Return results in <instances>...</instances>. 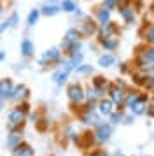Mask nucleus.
<instances>
[{
    "label": "nucleus",
    "instance_id": "nucleus-25",
    "mask_svg": "<svg viewBox=\"0 0 154 156\" xmlns=\"http://www.w3.org/2000/svg\"><path fill=\"white\" fill-rule=\"evenodd\" d=\"M23 95H26V88L25 86H18L16 90H12V95H11V98H19Z\"/></svg>",
    "mask_w": 154,
    "mask_h": 156
},
{
    "label": "nucleus",
    "instance_id": "nucleus-24",
    "mask_svg": "<svg viewBox=\"0 0 154 156\" xmlns=\"http://www.w3.org/2000/svg\"><path fill=\"white\" fill-rule=\"evenodd\" d=\"M102 7L109 9V11H114V9H117V0H102Z\"/></svg>",
    "mask_w": 154,
    "mask_h": 156
},
{
    "label": "nucleus",
    "instance_id": "nucleus-9",
    "mask_svg": "<svg viewBox=\"0 0 154 156\" xmlns=\"http://www.w3.org/2000/svg\"><path fill=\"white\" fill-rule=\"evenodd\" d=\"M96 21H98V27L110 23V11L105 9V7H100L96 11Z\"/></svg>",
    "mask_w": 154,
    "mask_h": 156
},
{
    "label": "nucleus",
    "instance_id": "nucleus-34",
    "mask_svg": "<svg viewBox=\"0 0 154 156\" xmlns=\"http://www.w3.org/2000/svg\"><path fill=\"white\" fill-rule=\"evenodd\" d=\"M149 112H151V116H154V105L151 107V111H149Z\"/></svg>",
    "mask_w": 154,
    "mask_h": 156
},
{
    "label": "nucleus",
    "instance_id": "nucleus-20",
    "mask_svg": "<svg viewBox=\"0 0 154 156\" xmlns=\"http://www.w3.org/2000/svg\"><path fill=\"white\" fill-rule=\"evenodd\" d=\"M93 86H95V88H96L100 93H105V90H107L109 83H107V79H105V77H95V81H93Z\"/></svg>",
    "mask_w": 154,
    "mask_h": 156
},
{
    "label": "nucleus",
    "instance_id": "nucleus-2",
    "mask_svg": "<svg viewBox=\"0 0 154 156\" xmlns=\"http://www.w3.org/2000/svg\"><path fill=\"white\" fill-rule=\"evenodd\" d=\"M126 98V91H124V84L123 83H117V84H114L110 88V100L119 105V104H123Z\"/></svg>",
    "mask_w": 154,
    "mask_h": 156
},
{
    "label": "nucleus",
    "instance_id": "nucleus-28",
    "mask_svg": "<svg viewBox=\"0 0 154 156\" xmlns=\"http://www.w3.org/2000/svg\"><path fill=\"white\" fill-rule=\"evenodd\" d=\"M7 28H12V27H11V21H9V20H7V21H4L2 25H0V34H4V32H5Z\"/></svg>",
    "mask_w": 154,
    "mask_h": 156
},
{
    "label": "nucleus",
    "instance_id": "nucleus-18",
    "mask_svg": "<svg viewBox=\"0 0 154 156\" xmlns=\"http://www.w3.org/2000/svg\"><path fill=\"white\" fill-rule=\"evenodd\" d=\"M60 7H61V11L70 12V14L77 11V5H75V2H74V0H61V2H60Z\"/></svg>",
    "mask_w": 154,
    "mask_h": 156
},
{
    "label": "nucleus",
    "instance_id": "nucleus-30",
    "mask_svg": "<svg viewBox=\"0 0 154 156\" xmlns=\"http://www.w3.org/2000/svg\"><path fill=\"white\" fill-rule=\"evenodd\" d=\"M18 140H19V135H18V133H12V137L9 139V146L12 147V146H14V144H16Z\"/></svg>",
    "mask_w": 154,
    "mask_h": 156
},
{
    "label": "nucleus",
    "instance_id": "nucleus-16",
    "mask_svg": "<svg viewBox=\"0 0 154 156\" xmlns=\"http://www.w3.org/2000/svg\"><path fill=\"white\" fill-rule=\"evenodd\" d=\"M100 112L105 116H110L114 112V102L112 100H100Z\"/></svg>",
    "mask_w": 154,
    "mask_h": 156
},
{
    "label": "nucleus",
    "instance_id": "nucleus-33",
    "mask_svg": "<svg viewBox=\"0 0 154 156\" xmlns=\"http://www.w3.org/2000/svg\"><path fill=\"white\" fill-rule=\"evenodd\" d=\"M93 156H109V154L103 153V151H96V153H93Z\"/></svg>",
    "mask_w": 154,
    "mask_h": 156
},
{
    "label": "nucleus",
    "instance_id": "nucleus-12",
    "mask_svg": "<svg viewBox=\"0 0 154 156\" xmlns=\"http://www.w3.org/2000/svg\"><path fill=\"white\" fill-rule=\"evenodd\" d=\"M12 95V83L9 81V79H4L2 83H0V97L5 100V98H9Z\"/></svg>",
    "mask_w": 154,
    "mask_h": 156
},
{
    "label": "nucleus",
    "instance_id": "nucleus-1",
    "mask_svg": "<svg viewBox=\"0 0 154 156\" xmlns=\"http://www.w3.org/2000/svg\"><path fill=\"white\" fill-rule=\"evenodd\" d=\"M137 63H138L140 69H144V67H147V69H149V67H154V46L145 48V49L140 53Z\"/></svg>",
    "mask_w": 154,
    "mask_h": 156
},
{
    "label": "nucleus",
    "instance_id": "nucleus-22",
    "mask_svg": "<svg viewBox=\"0 0 154 156\" xmlns=\"http://www.w3.org/2000/svg\"><path fill=\"white\" fill-rule=\"evenodd\" d=\"M109 135H110V126L102 125V126L98 128V139H100V140H107Z\"/></svg>",
    "mask_w": 154,
    "mask_h": 156
},
{
    "label": "nucleus",
    "instance_id": "nucleus-13",
    "mask_svg": "<svg viewBox=\"0 0 154 156\" xmlns=\"http://www.w3.org/2000/svg\"><path fill=\"white\" fill-rule=\"evenodd\" d=\"M114 63H116V56L112 53H105V55H102V56L98 58V65L103 67V69H107V67H110Z\"/></svg>",
    "mask_w": 154,
    "mask_h": 156
},
{
    "label": "nucleus",
    "instance_id": "nucleus-36",
    "mask_svg": "<svg viewBox=\"0 0 154 156\" xmlns=\"http://www.w3.org/2000/svg\"><path fill=\"white\" fill-rule=\"evenodd\" d=\"M151 14L154 16V4H152V5H151Z\"/></svg>",
    "mask_w": 154,
    "mask_h": 156
},
{
    "label": "nucleus",
    "instance_id": "nucleus-29",
    "mask_svg": "<svg viewBox=\"0 0 154 156\" xmlns=\"http://www.w3.org/2000/svg\"><path fill=\"white\" fill-rule=\"evenodd\" d=\"M9 21H11V27H16V25H18V14H16V12H12V14H11V18H9Z\"/></svg>",
    "mask_w": 154,
    "mask_h": 156
},
{
    "label": "nucleus",
    "instance_id": "nucleus-35",
    "mask_svg": "<svg viewBox=\"0 0 154 156\" xmlns=\"http://www.w3.org/2000/svg\"><path fill=\"white\" fill-rule=\"evenodd\" d=\"M5 58V53H0V60H4Z\"/></svg>",
    "mask_w": 154,
    "mask_h": 156
},
{
    "label": "nucleus",
    "instance_id": "nucleus-19",
    "mask_svg": "<svg viewBox=\"0 0 154 156\" xmlns=\"http://www.w3.org/2000/svg\"><path fill=\"white\" fill-rule=\"evenodd\" d=\"M39 18H40V9H32V11L28 12V18H26L28 27H33L35 23L39 21Z\"/></svg>",
    "mask_w": 154,
    "mask_h": 156
},
{
    "label": "nucleus",
    "instance_id": "nucleus-26",
    "mask_svg": "<svg viewBox=\"0 0 154 156\" xmlns=\"http://www.w3.org/2000/svg\"><path fill=\"white\" fill-rule=\"evenodd\" d=\"M75 72L77 74H91L93 72V67L91 65H79L75 69Z\"/></svg>",
    "mask_w": 154,
    "mask_h": 156
},
{
    "label": "nucleus",
    "instance_id": "nucleus-14",
    "mask_svg": "<svg viewBox=\"0 0 154 156\" xmlns=\"http://www.w3.org/2000/svg\"><path fill=\"white\" fill-rule=\"evenodd\" d=\"M25 119V111H21V109H16L11 112L9 116V121H11V126H16V125H21V121Z\"/></svg>",
    "mask_w": 154,
    "mask_h": 156
},
{
    "label": "nucleus",
    "instance_id": "nucleus-4",
    "mask_svg": "<svg viewBox=\"0 0 154 156\" xmlns=\"http://www.w3.org/2000/svg\"><path fill=\"white\" fill-rule=\"evenodd\" d=\"M84 91H82V88L79 84H72L68 88V98H70V102L72 104H79V102H82L84 100Z\"/></svg>",
    "mask_w": 154,
    "mask_h": 156
},
{
    "label": "nucleus",
    "instance_id": "nucleus-11",
    "mask_svg": "<svg viewBox=\"0 0 154 156\" xmlns=\"http://www.w3.org/2000/svg\"><path fill=\"white\" fill-rule=\"evenodd\" d=\"M33 51H35V46L30 39H23L21 41V55L23 56H26V58L33 56Z\"/></svg>",
    "mask_w": 154,
    "mask_h": 156
},
{
    "label": "nucleus",
    "instance_id": "nucleus-7",
    "mask_svg": "<svg viewBox=\"0 0 154 156\" xmlns=\"http://www.w3.org/2000/svg\"><path fill=\"white\" fill-rule=\"evenodd\" d=\"M60 11H61V7H60L58 4H54V2H51V4H44V5H42L40 14L47 16V18H53V16L60 14Z\"/></svg>",
    "mask_w": 154,
    "mask_h": 156
},
{
    "label": "nucleus",
    "instance_id": "nucleus-32",
    "mask_svg": "<svg viewBox=\"0 0 154 156\" xmlns=\"http://www.w3.org/2000/svg\"><path fill=\"white\" fill-rule=\"evenodd\" d=\"M112 116V119H114V123H119V121L123 119V116H121V114H110Z\"/></svg>",
    "mask_w": 154,
    "mask_h": 156
},
{
    "label": "nucleus",
    "instance_id": "nucleus-5",
    "mask_svg": "<svg viewBox=\"0 0 154 156\" xmlns=\"http://www.w3.org/2000/svg\"><path fill=\"white\" fill-rule=\"evenodd\" d=\"M119 16L123 18V21H124L126 25H133L135 20H137V12L133 11L131 5H128V7H121L119 9Z\"/></svg>",
    "mask_w": 154,
    "mask_h": 156
},
{
    "label": "nucleus",
    "instance_id": "nucleus-23",
    "mask_svg": "<svg viewBox=\"0 0 154 156\" xmlns=\"http://www.w3.org/2000/svg\"><path fill=\"white\" fill-rule=\"evenodd\" d=\"M16 156H33V151L28 147V146H23V147H18V151H16Z\"/></svg>",
    "mask_w": 154,
    "mask_h": 156
},
{
    "label": "nucleus",
    "instance_id": "nucleus-8",
    "mask_svg": "<svg viewBox=\"0 0 154 156\" xmlns=\"http://www.w3.org/2000/svg\"><path fill=\"white\" fill-rule=\"evenodd\" d=\"M100 44H102V48L105 51H114V49H117L119 39L117 37H103V39H100Z\"/></svg>",
    "mask_w": 154,
    "mask_h": 156
},
{
    "label": "nucleus",
    "instance_id": "nucleus-21",
    "mask_svg": "<svg viewBox=\"0 0 154 156\" xmlns=\"http://www.w3.org/2000/svg\"><path fill=\"white\" fill-rule=\"evenodd\" d=\"M144 39H145V42H147V44H151V46H154V23H151V25H147L145 34H144Z\"/></svg>",
    "mask_w": 154,
    "mask_h": 156
},
{
    "label": "nucleus",
    "instance_id": "nucleus-6",
    "mask_svg": "<svg viewBox=\"0 0 154 156\" xmlns=\"http://www.w3.org/2000/svg\"><path fill=\"white\" fill-rule=\"evenodd\" d=\"M79 32H81L82 35L89 37V35H95L98 32V27H96V23L89 21V20H84V21L79 25Z\"/></svg>",
    "mask_w": 154,
    "mask_h": 156
},
{
    "label": "nucleus",
    "instance_id": "nucleus-17",
    "mask_svg": "<svg viewBox=\"0 0 154 156\" xmlns=\"http://www.w3.org/2000/svg\"><path fill=\"white\" fill-rule=\"evenodd\" d=\"M68 74L70 72H67L65 69H60V70H56L54 74H53V79H54L56 84H63V83L68 79Z\"/></svg>",
    "mask_w": 154,
    "mask_h": 156
},
{
    "label": "nucleus",
    "instance_id": "nucleus-3",
    "mask_svg": "<svg viewBox=\"0 0 154 156\" xmlns=\"http://www.w3.org/2000/svg\"><path fill=\"white\" fill-rule=\"evenodd\" d=\"M61 60V51L58 48H51L47 49L40 58V65H47V63H58Z\"/></svg>",
    "mask_w": 154,
    "mask_h": 156
},
{
    "label": "nucleus",
    "instance_id": "nucleus-31",
    "mask_svg": "<svg viewBox=\"0 0 154 156\" xmlns=\"http://www.w3.org/2000/svg\"><path fill=\"white\" fill-rule=\"evenodd\" d=\"M130 2L131 0H117V7L121 9V7H128L130 5Z\"/></svg>",
    "mask_w": 154,
    "mask_h": 156
},
{
    "label": "nucleus",
    "instance_id": "nucleus-15",
    "mask_svg": "<svg viewBox=\"0 0 154 156\" xmlns=\"http://www.w3.org/2000/svg\"><path fill=\"white\" fill-rule=\"evenodd\" d=\"M130 109H131L133 114H144L145 112V97H138V100Z\"/></svg>",
    "mask_w": 154,
    "mask_h": 156
},
{
    "label": "nucleus",
    "instance_id": "nucleus-10",
    "mask_svg": "<svg viewBox=\"0 0 154 156\" xmlns=\"http://www.w3.org/2000/svg\"><path fill=\"white\" fill-rule=\"evenodd\" d=\"M81 37H82V34L79 32V28H68L67 32H65L63 41H67V42L74 44V42H79V41H81Z\"/></svg>",
    "mask_w": 154,
    "mask_h": 156
},
{
    "label": "nucleus",
    "instance_id": "nucleus-27",
    "mask_svg": "<svg viewBox=\"0 0 154 156\" xmlns=\"http://www.w3.org/2000/svg\"><path fill=\"white\" fill-rule=\"evenodd\" d=\"M84 121H86V123H91V125H95V123H96V116H95V112H91V111H88V114H86V116H84Z\"/></svg>",
    "mask_w": 154,
    "mask_h": 156
}]
</instances>
